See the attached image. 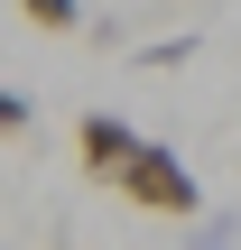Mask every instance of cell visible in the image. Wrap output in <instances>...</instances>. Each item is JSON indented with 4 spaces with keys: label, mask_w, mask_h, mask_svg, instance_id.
Returning <instances> with one entry per match:
<instances>
[{
    "label": "cell",
    "mask_w": 241,
    "mask_h": 250,
    "mask_svg": "<svg viewBox=\"0 0 241 250\" xmlns=\"http://www.w3.org/2000/svg\"><path fill=\"white\" fill-rule=\"evenodd\" d=\"M111 195H130L139 213H167V223H195L204 213V186L186 176V158L167 139H130V158L111 167Z\"/></svg>",
    "instance_id": "1"
},
{
    "label": "cell",
    "mask_w": 241,
    "mask_h": 250,
    "mask_svg": "<svg viewBox=\"0 0 241 250\" xmlns=\"http://www.w3.org/2000/svg\"><path fill=\"white\" fill-rule=\"evenodd\" d=\"M130 139H139V130H130L121 111H84V121H74V158H84V176L111 186V167L130 158Z\"/></svg>",
    "instance_id": "2"
},
{
    "label": "cell",
    "mask_w": 241,
    "mask_h": 250,
    "mask_svg": "<svg viewBox=\"0 0 241 250\" xmlns=\"http://www.w3.org/2000/svg\"><path fill=\"white\" fill-rule=\"evenodd\" d=\"M19 19L46 37H84V0H19Z\"/></svg>",
    "instance_id": "3"
},
{
    "label": "cell",
    "mask_w": 241,
    "mask_h": 250,
    "mask_svg": "<svg viewBox=\"0 0 241 250\" xmlns=\"http://www.w3.org/2000/svg\"><path fill=\"white\" fill-rule=\"evenodd\" d=\"M139 65H195V37H158V46H139Z\"/></svg>",
    "instance_id": "4"
},
{
    "label": "cell",
    "mask_w": 241,
    "mask_h": 250,
    "mask_svg": "<svg viewBox=\"0 0 241 250\" xmlns=\"http://www.w3.org/2000/svg\"><path fill=\"white\" fill-rule=\"evenodd\" d=\"M28 121H37V102H28V93H0V139H19Z\"/></svg>",
    "instance_id": "5"
},
{
    "label": "cell",
    "mask_w": 241,
    "mask_h": 250,
    "mask_svg": "<svg viewBox=\"0 0 241 250\" xmlns=\"http://www.w3.org/2000/svg\"><path fill=\"white\" fill-rule=\"evenodd\" d=\"M195 250H232V223H204V241Z\"/></svg>",
    "instance_id": "6"
}]
</instances>
